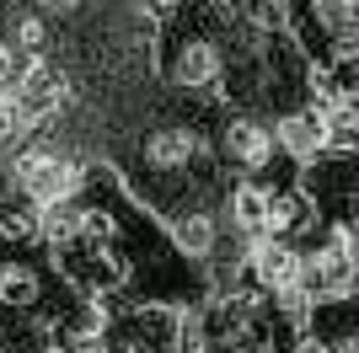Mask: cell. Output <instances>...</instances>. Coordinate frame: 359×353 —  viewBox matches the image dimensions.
I'll return each mask as SVG.
<instances>
[{
    "mask_svg": "<svg viewBox=\"0 0 359 353\" xmlns=\"http://www.w3.org/2000/svg\"><path fill=\"white\" fill-rule=\"evenodd\" d=\"M273 134L263 129V123H252V118H231L225 123V155L241 166V172H263V166H273Z\"/></svg>",
    "mask_w": 359,
    "mask_h": 353,
    "instance_id": "4",
    "label": "cell"
},
{
    "mask_svg": "<svg viewBox=\"0 0 359 353\" xmlns=\"http://www.w3.org/2000/svg\"><path fill=\"white\" fill-rule=\"evenodd\" d=\"M300 289L311 294V300H348V289H354L348 225H338L327 247H316V257H300Z\"/></svg>",
    "mask_w": 359,
    "mask_h": 353,
    "instance_id": "1",
    "label": "cell"
},
{
    "mask_svg": "<svg viewBox=\"0 0 359 353\" xmlns=\"http://www.w3.org/2000/svg\"><path fill=\"white\" fill-rule=\"evenodd\" d=\"M11 75H16V48L6 43V38H0V86H6Z\"/></svg>",
    "mask_w": 359,
    "mask_h": 353,
    "instance_id": "15",
    "label": "cell"
},
{
    "mask_svg": "<svg viewBox=\"0 0 359 353\" xmlns=\"http://www.w3.org/2000/svg\"><path fill=\"white\" fill-rule=\"evenodd\" d=\"M16 38H22V48H27V54H38V48H43V38H48V32H43V22H32V16H27V22L16 27Z\"/></svg>",
    "mask_w": 359,
    "mask_h": 353,
    "instance_id": "14",
    "label": "cell"
},
{
    "mask_svg": "<svg viewBox=\"0 0 359 353\" xmlns=\"http://www.w3.org/2000/svg\"><path fill=\"white\" fill-rule=\"evenodd\" d=\"M140 161H145L150 172H188V166L198 161V134L194 129H161V134H150L145 150H140Z\"/></svg>",
    "mask_w": 359,
    "mask_h": 353,
    "instance_id": "5",
    "label": "cell"
},
{
    "mask_svg": "<svg viewBox=\"0 0 359 353\" xmlns=\"http://www.w3.org/2000/svg\"><path fill=\"white\" fill-rule=\"evenodd\" d=\"M306 198H300L295 188H279L269 193V214H263V230H295V225H306Z\"/></svg>",
    "mask_w": 359,
    "mask_h": 353,
    "instance_id": "11",
    "label": "cell"
},
{
    "mask_svg": "<svg viewBox=\"0 0 359 353\" xmlns=\"http://www.w3.org/2000/svg\"><path fill=\"white\" fill-rule=\"evenodd\" d=\"M0 305H6V310L38 305V273L22 268V263H6V268H0Z\"/></svg>",
    "mask_w": 359,
    "mask_h": 353,
    "instance_id": "9",
    "label": "cell"
},
{
    "mask_svg": "<svg viewBox=\"0 0 359 353\" xmlns=\"http://www.w3.org/2000/svg\"><path fill=\"white\" fill-rule=\"evenodd\" d=\"M16 182H22V193H27L32 204H65L75 188V166L65 161V155H54V150H27L22 161H16Z\"/></svg>",
    "mask_w": 359,
    "mask_h": 353,
    "instance_id": "2",
    "label": "cell"
},
{
    "mask_svg": "<svg viewBox=\"0 0 359 353\" xmlns=\"http://www.w3.org/2000/svg\"><path fill=\"white\" fill-rule=\"evenodd\" d=\"M215 230H210V214H182L177 220V247L182 251H210Z\"/></svg>",
    "mask_w": 359,
    "mask_h": 353,
    "instance_id": "13",
    "label": "cell"
},
{
    "mask_svg": "<svg viewBox=\"0 0 359 353\" xmlns=\"http://www.w3.org/2000/svg\"><path fill=\"white\" fill-rule=\"evenodd\" d=\"M279 145H285L295 161H322V155H327V123H322V113H316V107H306V113H285V123H279Z\"/></svg>",
    "mask_w": 359,
    "mask_h": 353,
    "instance_id": "6",
    "label": "cell"
},
{
    "mask_svg": "<svg viewBox=\"0 0 359 353\" xmlns=\"http://www.w3.org/2000/svg\"><path fill=\"white\" fill-rule=\"evenodd\" d=\"M43 225V209L32 204L27 193L22 198H0V235H11V241H32Z\"/></svg>",
    "mask_w": 359,
    "mask_h": 353,
    "instance_id": "8",
    "label": "cell"
},
{
    "mask_svg": "<svg viewBox=\"0 0 359 353\" xmlns=\"http://www.w3.org/2000/svg\"><path fill=\"white\" fill-rule=\"evenodd\" d=\"M263 214H269V188H257V182H241L236 193H231V220H236V230H263Z\"/></svg>",
    "mask_w": 359,
    "mask_h": 353,
    "instance_id": "10",
    "label": "cell"
},
{
    "mask_svg": "<svg viewBox=\"0 0 359 353\" xmlns=\"http://www.w3.org/2000/svg\"><path fill=\"white\" fill-rule=\"evenodd\" d=\"M60 91H65L60 70H54V64H48L43 54H32L27 64H22V75H16V97H11L16 118H22V129L54 113V107H60Z\"/></svg>",
    "mask_w": 359,
    "mask_h": 353,
    "instance_id": "3",
    "label": "cell"
},
{
    "mask_svg": "<svg viewBox=\"0 0 359 353\" xmlns=\"http://www.w3.org/2000/svg\"><path fill=\"white\" fill-rule=\"evenodd\" d=\"M38 6H43V11H60V16H65V11L75 6V0H38Z\"/></svg>",
    "mask_w": 359,
    "mask_h": 353,
    "instance_id": "16",
    "label": "cell"
},
{
    "mask_svg": "<svg viewBox=\"0 0 359 353\" xmlns=\"http://www.w3.org/2000/svg\"><path fill=\"white\" fill-rule=\"evenodd\" d=\"M150 11H161V16H166V11H177V0H150Z\"/></svg>",
    "mask_w": 359,
    "mask_h": 353,
    "instance_id": "17",
    "label": "cell"
},
{
    "mask_svg": "<svg viewBox=\"0 0 359 353\" xmlns=\"http://www.w3.org/2000/svg\"><path fill=\"white\" fill-rule=\"evenodd\" d=\"M220 75V59H215L210 43H188L177 54V81L182 86H204V81H215Z\"/></svg>",
    "mask_w": 359,
    "mask_h": 353,
    "instance_id": "12",
    "label": "cell"
},
{
    "mask_svg": "<svg viewBox=\"0 0 359 353\" xmlns=\"http://www.w3.org/2000/svg\"><path fill=\"white\" fill-rule=\"evenodd\" d=\"M252 273H257V284L263 289H290V284H300V251L290 247V241H263L257 247V257H252Z\"/></svg>",
    "mask_w": 359,
    "mask_h": 353,
    "instance_id": "7",
    "label": "cell"
}]
</instances>
